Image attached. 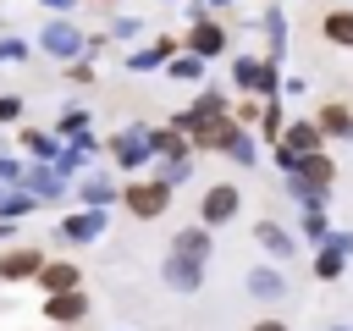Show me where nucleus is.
I'll use <instances>...</instances> for the list:
<instances>
[{"mask_svg": "<svg viewBox=\"0 0 353 331\" xmlns=\"http://www.w3.org/2000/svg\"><path fill=\"white\" fill-rule=\"evenodd\" d=\"M176 50H182V39H154V44H143V50L127 55V72H160Z\"/></svg>", "mask_w": 353, "mask_h": 331, "instance_id": "nucleus-16", "label": "nucleus"}, {"mask_svg": "<svg viewBox=\"0 0 353 331\" xmlns=\"http://www.w3.org/2000/svg\"><path fill=\"white\" fill-rule=\"evenodd\" d=\"M22 116V99L17 94H0V121H17Z\"/></svg>", "mask_w": 353, "mask_h": 331, "instance_id": "nucleus-37", "label": "nucleus"}, {"mask_svg": "<svg viewBox=\"0 0 353 331\" xmlns=\"http://www.w3.org/2000/svg\"><path fill=\"white\" fill-rule=\"evenodd\" d=\"M182 160V154H193V143H188V132L171 121V127H149V160Z\"/></svg>", "mask_w": 353, "mask_h": 331, "instance_id": "nucleus-15", "label": "nucleus"}, {"mask_svg": "<svg viewBox=\"0 0 353 331\" xmlns=\"http://www.w3.org/2000/svg\"><path fill=\"white\" fill-rule=\"evenodd\" d=\"M0 182H22V160H11V154H0Z\"/></svg>", "mask_w": 353, "mask_h": 331, "instance_id": "nucleus-36", "label": "nucleus"}, {"mask_svg": "<svg viewBox=\"0 0 353 331\" xmlns=\"http://www.w3.org/2000/svg\"><path fill=\"white\" fill-rule=\"evenodd\" d=\"M160 281H165L171 292H199V287H204V259H199V254L171 248V254L160 259Z\"/></svg>", "mask_w": 353, "mask_h": 331, "instance_id": "nucleus-7", "label": "nucleus"}, {"mask_svg": "<svg viewBox=\"0 0 353 331\" xmlns=\"http://www.w3.org/2000/svg\"><path fill=\"white\" fill-rule=\"evenodd\" d=\"M110 160H116V171H138V166H149V127L143 121H132V127H121V132H110Z\"/></svg>", "mask_w": 353, "mask_h": 331, "instance_id": "nucleus-6", "label": "nucleus"}, {"mask_svg": "<svg viewBox=\"0 0 353 331\" xmlns=\"http://www.w3.org/2000/svg\"><path fill=\"white\" fill-rule=\"evenodd\" d=\"M88 121H94V116H88L83 105H72V110L55 116V132H61V138H77V132H88Z\"/></svg>", "mask_w": 353, "mask_h": 331, "instance_id": "nucleus-30", "label": "nucleus"}, {"mask_svg": "<svg viewBox=\"0 0 353 331\" xmlns=\"http://www.w3.org/2000/svg\"><path fill=\"white\" fill-rule=\"evenodd\" d=\"M243 121L232 116V110H221V116H204V121H193L188 127V143H193V154H221L226 143H232V132H237Z\"/></svg>", "mask_w": 353, "mask_h": 331, "instance_id": "nucleus-5", "label": "nucleus"}, {"mask_svg": "<svg viewBox=\"0 0 353 331\" xmlns=\"http://www.w3.org/2000/svg\"><path fill=\"white\" fill-rule=\"evenodd\" d=\"M39 50H44V55H55V61H77V55L88 50V33H83L72 17H50V22H44V33H39Z\"/></svg>", "mask_w": 353, "mask_h": 331, "instance_id": "nucleus-3", "label": "nucleus"}, {"mask_svg": "<svg viewBox=\"0 0 353 331\" xmlns=\"http://www.w3.org/2000/svg\"><path fill=\"white\" fill-rule=\"evenodd\" d=\"M320 33H325V44L353 50V6H331V11L320 17Z\"/></svg>", "mask_w": 353, "mask_h": 331, "instance_id": "nucleus-21", "label": "nucleus"}, {"mask_svg": "<svg viewBox=\"0 0 353 331\" xmlns=\"http://www.w3.org/2000/svg\"><path fill=\"white\" fill-rule=\"evenodd\" d=\"M61 66H66V83H77V88H83V83H94V61H88V55H77V61H61Z\"/></svg>", "mask_w": 353, "mask_h": 331, "instance_id": "nucleus-32", "label": "nucleus"}, {"mask_svg": "<svg viewBox=\"0 0 353 331\" xmlns=\"http://www.w3.org/2000/svg\"><path fill=\"white\" fill-rule=\"evenodd\" d=\"M320 243H331V248H336V254H353V232H325V237H320Z\"/></svg>", "mask_w": 353, "mask_h": 331, "instance_id": "nucleus-38", "label": "nucleus"}, {"mask_svg": "<svg viewBox=\"0 0 353 331\" xmlns=\"http://www.w3.org/2000/svg\"><path fill=\"white\" fill-rule=\"evenodd\" d=\"M232 88L254 94V99L281 94V61H270V55H232Z\"/></svg>", "mask_w": 353, "mask_h": 331, "instance_id": "nucleus-1", "label": "nucleus"}, {"mask_svg": "<svg viewBox=\"0 0 353 331\" xmlns=\"http://www.w3.org/2000/svg\"><path fill=\"white\" fill-rule=\"evenodd\" d=\"M204 66H210L204 55H193V50H176V55H171L160 72H165L171 83H204Z\"/></svg>", "mask_w": 353, "mask_h": 331, "instance_id": "nucleus-22", "label": "nucleus"}, {"mask_svg": "<svg viewBox=\"0 0 353 331\" xmlns=\"http://www.w3.org/2000/svg\"><path fill=\"white\" fill-rule=\"evenodd\" d=\"M221 154H226V160H237V166H254V160H259V143H254V132H243V127H237V132H232V143H226Z\"/></svg>", "mask_w": 353, "mask_h": 331, "instance_id": "nucleus-28", "label": "nucleus"}, {"mask_svg": "<svg viewBox=\"0 0 353 331\" xmlns=\"http://www.w3.org/2000/svg\"><path fill=\"white\" fill-rule=\"evenodd\" d=\"M215 6H232V0H210V11H215Z\"/></svg>", "mask_w": 353, "mask_h": 331, "instance_id": "nucleus-42", "label": "nucleus"}, {"mask_svg": "<svg viewBox=\"0 0 353 331\" xmlns=\"http://www.w3.org/2000/svg\"><path fill=\"white\" fill-rule=\"evenodd\" d=\"M39 210V199L28 193V188H6L0 193V221H22V215H33Z\"/></svg>", "mask_w": 353, "mask_h": 331, "instance_id": "nucleus-25", "label": "nucleus"}, {"mask_svg": "<svg viewBox=\"0 0 353 331\" xmlns=\"http://www.w3.org/2000/svg\"><path fill=\"white\" fill-rule=\"evenodd\" d=\"M287 177H303V182H314L320 193H331V188H336V160H331L325 149H309V154H298V171H287Z\"/></svg>", "mask_w": 353, "mask_h": 331, "instance_id": "nucleus-12", "label": "nucleus"}, {"mask_svg": "<svg viewBox=\"0 0 353 331\" xmlns=\"http://www.w3.org/2000/svg\"><path fill=\"white\" fill-rule=\"evenodd\" d=\"M22 188H28L33 199H61V193H66V182L55 177V166H50V160H39V166H22Z\"/></svg>", "mask_w": 353, "mask_h": 331, "instance_id": "nucleus-18", "label": "nucleus"}, {"mask_svg": "<svg viewBox=\"0 0 353 331\" xmlns=\"http://www.w3.org/2000/svg\"><path fill=\"white\" fill-rule=\"evenodd\" d=\"M248 331H292V325H287V320H276V314H265V320H254Z\"/></svg>", "mask_w": 353, "mask_h": 331, "instance_id": "nucleus-39", "label": "nucleus"}, {"mask_svg": "<svg viewBox=\"0 0 353 331\" xmlns=\"http://www.w3.org/2000/svg\"><path fill=\"white\" fill-rule=\"evenodd\" d=\"M72 6H77V0H44V11H50V17H72Z\"/></svg>", "mask_w": 353, "mask_h": 331, "instance_id": "nucleus-40", "label": "nucleus"}, {"mask_svg": "<svg viewBox=\"0 0 353 331\" xmlns=\"http://www.w3.org/2000/svg\"><path fill=\"white\" fill-rule=\"evenodd\" d=\"M281 149H292V154H309V149H325V132L314 127V116H298V121H287L281 127V138H276Z\"/></svg>", "mask_w": 353, "mask_h": 331, "instance_id": "nucleus-13", "label": "nucleus"}, {"mask_svg": "<svg viewBox=\"0 0 353 331\" xmlns=\"http://www.w3.org/2000/svg\"><path fill=\"white\" fill-rule=\"evenodd\" d=\"M22 154H33V160H55V138L50 132H39V127H22Z\"/></svg>", "mask_w": 353, "mask_h": 331, "instance_id": "nucleus-27", "label": "nucleus"}, {"mask_svg": "<svg viewBox=\"0 0 353 331\" xmlns=\"http://www.w3.org/2000/svg\"><path fill=\"white\" fill-rule=\"evenodd\" d=\"M303 237H325V204H314V210H303Z\"/></svg>", "mask_w": 353, "mask_h": 331, "instance_id": "nucleus-33", "label": "nucleus"}, {"mask_svg": "<svg viewBox=\"0 0 353 331\" xmlns=\"http://www.w3.org/2000/svg\"><path fill=\"white\" fill-rule=\"evenodd\" d=\"M116 193H121V188H116V177H110V171H94V177H83V188H77V199H83V204H94V210L116 204Z\"/></svg>", "mask_w": 353, "mask_h": 331, "instance_id": "nucleus-23", "label": "nucleus"}, {"mask_svg": "<svg viewBox=\"0 0 353 331\" xmlns=\"http://www.w3.org/2000/svg\"><path fill=\"white\" fill-rule=\"evenodd\" d=\"M237 210H243V188L237 182H210L204 193H199V221L215 232V226H226V221H237Z\"/></svg>", "mask_w": 353, "mask_h": 331, "instance_id": "nucleus-4", "label": "nucleus"}, {"mask_svg": "<svg viewBox=\"0 0 353 331\" xmlns=\"http://www.w3.org/2000/svg\"><path fill=\"white\" fill-rule=\"evenodd\" d=\"M188 171H193V160H188V154H182V160H160V166H154V177H160V182H171V188H176V182H188Z\"/></svg>", "mask_w": 353, "mask_h": 331, "instance_id": "nucleus-31", "label": "nucleus"}, {"mask_svg": "<svg viewBox=\"0 0 353 331\" xmlns=\"http://www.w3.org/2000/svg\"><path fill=\"white\" fill-rule=\"evenodd\" d=\"M281 121H287V116H281V94H270V99L259 105V138L276 143V138H281Z\"/></svg>", "mask_w": 353, "mask_h": 331, "instance_id": "nucleus-26", "label": "nucleus"}, {"mask_svg": "<svg viewBox=\"0 0 353 331\" xmlns=\"http://www.w3.org/2000/svg\"><path fill=\"white\" fill-rule=\"evenodd\" d=\"M138 33H143L138 17H116V22H110V44H116V39H138Z\"/></svg>", "mask_w": 353, "mask_h": 331, "instance_id": "nucleus-34", "label": "nucleus"}, {"mask_svg": "<svg viewBox=\"0 0 353 331\" xmlns=\"http://www.w3.org/2000/svg\"><path fill=\"white\" fill-rule=\"evenodd\" d=\"M243 287H248L254 298H265V303L287 298V276H281V270H270V265H254V270L243 276Z\"/></svg>", "mask_w": 353, "mask_h": 331, "instance_id": "nucleus-20", "label": "nucleus"}, {"mask_svg": "<svg viewBox=\"0 0 353 331\" xmlns=\"http://www.w3.org/2000/svg\"><path fill=\"white\" fill-rule=\"evenodd\" d=\"M44 292H72V287H83V270L72 265V259H44V270L33 276Z\"/></svg>", "mask_w": 353, "mask_h": 331, "instance_id": "nucleus-19", "label": "nucleus"}, {"mask_svg": "<svg viewBox=\"0 0 353 331\" xmlns=\"http://www.w3.org/2000/svg\"><path fill=\"white\" fill-rule=\"evenodd\" d=\"M50 331H77V325H50Z\"/></svg>", "mask_w": 353, "mask_h": 331, "instance_id": "nucleus-43", "label": "nucleus"}, {"mask_svg": "<svg viewBox=\"0 0 353 331\" xmlns=\"http://www.w3.org/2000/svg\"><path fill=\"white\" fill-rule=\"evenodd\" d=\"M342 270H347V254H336L331 243H320V254H314V276H320V281H336Z\"/></svg>", "mask_w": 353, "mask_h": 331, "instance_id": "nucleus-29", "label": "nucleus"}, {"mask_svg": "<svg viewBox=\"0 0 353 331\" xmlns=\"http://www.w3.org/2000/svg\"><path fill=\"white\" fill-rule=\"evenodd\" d=\"M44 248H6L0 254V281H33L39 270H44Z\"/></svg>", "mask_w": 353, "mask_h": 331, "instance_id": "nucleus-11", "label": "nucleus"}, {"mask_svg": "<svg viewBox=\"0 0 353 331\" xmlns=\"http://www.w3.org/2000/svg\"><path fill=\"white\" fill-rule=\"evenodd\" d=\"M116 204H121L132 221H160V215L171 210V182H160V177H132V182L116 193Z\"/></svg>", "mask_w": 353, "mask_h": 331, "instance_id": "nucleus-2", "label": "nucleus"}, {"mask_svg": "<svg viewBox=\"0 0 353 331\" xmlns=\"http://www.w3.org/2000/svg\"><path fill=\"white\" fill-rule=\"evenodd\" d=\"M314 127H320L325 138H353V105H342V99H325V105L314 110Z\"/></svg>", "mask_w": 353, "mask_h": 331, "instance_id": "nucleus-17", "label": "nucleus"}, {"mask_svg": "<svg viewBox=\"0 0 353 331\" xmlns=\"http://www.w3.org/2000/svg\"><path fill=\"white\" fill-rule=\"evenodd\" d=\"M11 61H28V44L6 33V39H0V66H11Z\"/></svg>", "mask_w": 353, "mask_h": 331, "instance_id": "nucleus-35", "label": "nucleus"}, {"mask_svg": "<svg viewBox=\"0 0 353 331\" xmlns=\"http://www.w3.org/2000/svg\"><path fill=\"white\" fill-rule=\"evenodd\" d=\"M182 50H193V55H204V61H221V55H226V28H221L215 17H199V22L188 28Z\"/></svg>", "mask_w": 353, "mask_h": 331, "instance_id": "nucleus-9", "label": "nucleus"}, {"mask_svg": "<svg viewBox=\"0 0 353 331\" xmlns=\"http://www.w3.org/2000/svg\"><path fill=\"white\" fill-rule=\"evenodd\" d=\"M44 320L50 325H83L88 320V292L72 287V292H44Z\"/></svg>", "mask_w": 353, "mask_h": 331, "instance_id": "nucleus-8", "label": "nucleus"}, {"mask_svg": "<svg viewBox=\"0 0 353 331\" xmlns=\"http://www.w3.org/2000/svg\"><path fill=\"white\" fill-rule=\"evenodd\" d=\"M325 331H353V325H336V320H331V325H325Z\"/></svg>", "mask_w": 353, "mask_h": 331, "instance_id": "nucleus-41", "label": "nucleus"}, {"mask_svg": "<svg viewBox=\"0 0 353 331\" xmlns=\"http://www.w3.org/2000/svg\"><path fill=\"white\" fill-rule=\"evenodd\" d=\"M105 221H110V210H77V215H61V226H55V237L61 243H94L99 232H105Z\"/></svg>", "mask_w": 353, "mask_h": 331, "instance_id": "nucleus-10", "label": "nucleus"}, {"mask_svg": "<svg viewBox=\"0 0 353 331\" xmlns=\"http://www.w3.org/2000/svg\"><path fill=\"white\" fill-rule=\"evenodd\" d=\"M254 243H259V248H265L270 259H281V265H287V259L298 254V237H292V232H287L281 221H259V226H254Z\"/></svg>", "mask_w": 353, "mask_h": 331, "instance_id": "nucleus-14", "label": "nucleus"}, {"mask_svg": "<svg viewBox=\"0 0 353 331\" xmlns=\"http://www.w3.org/2000/svg\"><path fill=\"white\" fill-rule=\"evenodd\" d=\"M171 248H182V254H199V259H210V226L204 221H193V226H176V237H171Z\"/></svg>", "mask_w": 353, "mask_h": 331, "instance_id": "nucleus-24", "label": "nucleus"}]
</instances>
